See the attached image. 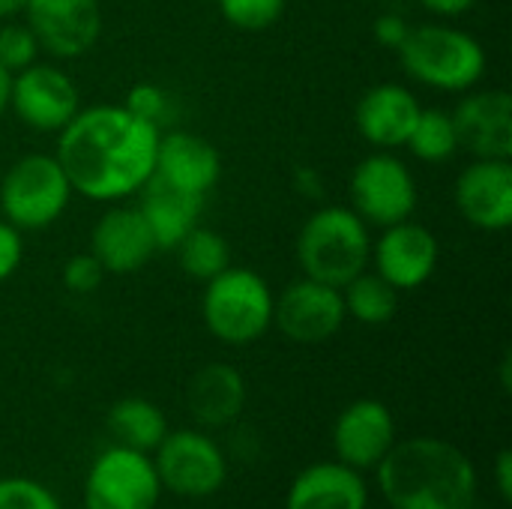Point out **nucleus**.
I'll list each match as a JSON object with an SVG mask.
<instances>
[{
  "label": "nucleus",
  "instance_id": "423d86ee",
  "mask_svg": "<svg viewBox=\"0 0 512 509\" xmlns=\"http://www.w3.org/2000/svg\"><path fill=\"white\" fill-rule=\"evenodd\" d=\"M72 195L75 189L54 153H27L0 180V213L18 231H42L66 213Z\"/></svg>",
  "mask_w": 512,
  "mask_h": 509
},
{
  "label": "nucleus",
  "instance_id": "4468645a",
  "mask_svg": "<svg viewBox=\"0 0 512 509\" xmlns=\"http://www.w3.org/2000/svg\"><path fill=\"white\" fill-rule=\"evenodd\" d=\"M375 273L384 276L396 291H417L423 288L441 261L438 237L420 222H396L387 225L378 243H372Z\"/></svg>",
  "mask_w": 512,
  "mask_h": 509
},
{
  "label": "nucleus",
  "instance_id": "9b49d317",
  "mask_svg": "<svg viewBox=\"0 0 512 509\" xmlns=\"http://www.w3.org/2000/svg\"><path fill=\"white\" fill-rule=\"evenodd\" d=\"M9 108L36 132H60L81 111V93L63 69L51 63H30L12 75Z\"/></svg>",
  "mask_w": 512,
  "mask_h": 509
},
{
  "label": "nucleus",
  "instance_id": "39448f33",
  "mask_svg": "<svg viewBox=\"0 0 512 509\" xmlns=\"http://www.w3.org/2000/svg\"><path fill=\"white\" fill-rule=\"evenodd\" d=\"M201 318L213 339L231 348L258 342L273 327V291L267 279L249 267H225L204 282Z\"/></svg>",
  "mask_w": 512,
  "mask_h": 509
},
{
  "label": "nucleus",
  "instance_id": "dca6fc26",
  "mask_svg": "<svg viewBox=\"0 0 512 509\" xmlns=\"http://www.w3.org/2000/svg\"><path fill=\"white\" fill-rule=\"evenodd\" d=\"M450 114L459 150H468L474 159H512V96L507 90H465V99Z\"/></svg>",
  "mask_w": 512,
  "mask_h": 509
},
{
  "label": "nucleus",
  "instance_id": "0eeeda50",
  "mask_svg": "<svg viewBox=\"0 0 512 509\" xmlns=\"http://www.w3.org/2000/svg\"><path fill=\"white\" fill-rule=\"evenodd\" d=\"M162 483L150 453L111 444L96 453L84 474V509H159Z\"/></svg>",
  "mask_w": 512,
  "mask_h": 509
},
{
  "label": "nucleus",
  "instance_id": "c85d7f7f",
  "mask_svg": "<svg viewBox=\"0 0 512 509\" xmlns=\"http://www.w3.org/2000/svg\"><path fill=\"white\" fill-rule=\"evenodd\" d=\"M0 509H63V504L39 480L0 477Z\"/></svg>",
  "mask_w": 512,
  "mask_h": 509
},
{
  "label": "nucleus",
  "instance_id": "412c9836",
  "mask_svg": "<svg viewBox=\"0 0 512 509\" xmlns=\"http://www.w3.org/2000/svg\"><path fill=\"white\" fill-rule=\"evenodd\" d=\"M249 390L231 363H207L201 366L186 390V405L198 429H225L246 408Z\"/></svg>",
  "mask_w": 512,
  "mask_h": 509
},
{
  "label": "nucleus",
  "instance_id": "4be33fe9",
  "mask_svg": "<svg viewBox=\"0 0 512 509\" xmlns=\"http://www.w3.org/2000/svg\"><path fill=\"white\" fill-rule=\"evenodd\" d=\"M141 216L156 240L159 252H174L177 243L198 225V216L204 210V198L183 192L165 180H159L156 174H150V180L141 186Z\"/></svg>",
  "mask_w": 512,
  "mask_h": 509
},
{
  "label": "nucleus",
  "instance_id": "5701e85b",
  "mask_svg": "<svg viewBox=\"0 0 512 509\" xmlns=\"http://www.w3.org/2000/svg\"><path fill=\"white\" fill-rule=\"evenodd\" d=\"M108 432H111L114 444H123V447H132L141 453H153L162 444V438L168 435V420L156 402H150L144 396H126L111 405Z\"/></svg>",
  "mask_w": 512,
  "mask_h": 509
},
{
  "label": "nucleus",
  "instance_id": "393cba45",
  "mask_svg": "<svg viewBox=\"0 0 512 509\" xmlns=\"http://www.w3.org/2000/svg\"><path fill=\"white\" fill-rule=\"evenodd\" d=\"M180 255V267L189 279L198 282H210L213 276H219L225 267H231V246L228 240L204 225H195L174 249Z\"/></svg>",
  "mask_w": 512,
  "mask_h": 509
},
{
  "label": "nucleus",
  "instance_id": "20e7f679",
  "mask_svg": "<svg viewBox=\"0 0 512 509\" xmlns=\"http://www.w3.org/2000/svg\"><path fill=\"white\" fill-rule=\"evenodd\" d=\"M396 54L414 81L444 93H465L477 87L486 72L483 45L471 33L450 24L411 27Z\"/></svg>",
  "mask_w": 512,
  "mask_h": 509
},
{
  "label": "nucleus",
  "instance_id": "2eb2a0df",
  "mask_svg": "<svg viewBox=\"0 0 512 509\" xmlns=\"http://www.w3.org/2000/svg\"><path fill=\"white\" fill-rule=\"evenodd\" d=\"M459 216L480 231H507L512 225V162L474 159L453 189Z\"/></svg>",
  "mask_w": 512,
  "mask_h": 509
},
{
  "label": "nucleus",
  "instance_id": "a211bd4d",
  "mask_svg": "<svg viewBox=\"0 0 512 509\" xmlns=\"http://www.w3.org/2000/svg\"><path fill=\"white\" fill-rule=\"evenodd\" d=\"M417 117H420L417 96L393 81L369 87L354 108L357 132L363 135V141H369L378 150L405 147Z\"/></svg>",
  "mask_w": 512,
  "mask_h": 509
},
{
  "label": "nucleus",
  "instance_id": "f8f14e48",
  "mask_svg": "<svg viewBox=\"0 0 512 509\" xmlns=\"http://www.w3.org/2000/svg\"><path fill=\"white\" fill-rule=\"evenodd\" d=\"M330 441L336 462L372 474L399 441L396 417L381 399H357L339 411Z\"/></svg>",
  "mask_w": 512,
  "mask_h": 509
},
{
  "label": "nucleus",
  "instance_id": "f03ea898",
  "mask_svg": "<svg viewBox=\"0 0 512 509\" xmlns=\"http://www.w3.org/2000/svg\"><path fill=\"white\" fill-rule=\"evenodd\" d=\"M372 474L390 509H477V465L453 441L435 435L396 441Z\"/></svg>",
  "mask_w": 512,
  "mask_h": 509
},
{
  "label": "nucleus",
  "instance_id": "f3484780",
  "mask_svg": "<svg viewBox=\"0 0 512 509\" xmlns=\"http://www.w3.org/2000/svg\"><path fill=\"white\" fill-rule=\"evenodd\" d=\"M90 252L105 273H138L159 249L138 207H111L99 216L90 234Z\"/></svg>",
  "mask_w": 512,
  "mask_h": 509
},
{
  "label": "nucleus",
  "instance_id": "a878e982",
  "mask_svg": "<svg viewBox=\"0 0 512 509\" xmlns=\"http://www.w3.org/2000/svg\"><path fill=\"white\" fill-rule=\"evenodd\" d=\"M405 147L420 162H447L459 153V135L453 126V114L441 108H420V117L405 141Z\"/></svg>",
  "mask_w": 512,
  "mask_h": 509
},
{
  "label": "nucleus",
  "instance_id": "bb28decb",
  "mask_svg": "<svg viewBox=\"0 0 512 509\" xmlns=\"http://www.w3.org/2000/svg\"><path fill=\"white\" fill-rule=\"evenodd\" d=\"M216 3L231 27L246 33H261L282 18L288 0H216Z\"/></svg>",
  "mask_w": 512,
  "mask_h": 509
},
{
  "label": "nucleus",
  "instance_id": "2f4dec72",
  "mask_svg": "<svg viewBox=\"0 0 512 509\" xmlns=\"http://www.w3.org/2000/svg\"><path fill=\"white\" fill-rule=\"evenodd\" d=\"M21 258H24L21 231L6 219H0V282H6L21 267Z\"/></svg>",
  "mask_w": 512,
  "mask_h": 509
},
{
  "label": "nucleus",
  "instance_id": "7ed1b4c3",
  "mask_svg": "<svg viewBox=\"0 0 512 509\" xmlns=\"http://www.w3.org/2000/svg\"><path fill=\"white\" fill-rule=\"evenodd\" d=\"M297 261L303 276L345 288L372 261L369 225L351 207H321L300 228Z\"/></svg>",
  "mask_w": 512,
  "mask_h": 509
},
{
  "label": "nucleus",
  "instance_id": "c756f323",
  "mask_svg": "<svg viewBox=\"0 0 512 509\" xmlns=\"http://www.w3.org/2000/svg\"><path fill=\"white\" fill-rule=\"evenodd\" d=\"M39 42L33 36V30L27 24H3L0 27V66L6 72H21L27 69L30 63H36L39 57Z\"/></svg>",
  "mask_w": 512,
  "mask_h": 509
},
{
  "label": "nucleus",
  "instance_id": "ddd939ff",
  "mask_svg": "<svg viewBox=\"0 0 512 509\" xmlns=\"http://www.w3.org/2000/svg\"><path fill=\"white\" fill-rule=\"evenodd\" d=\"M24 18L39 48L60 60L87 54L102 33L99 0H27Z\"/></svg>",
  "mask_w": 512,
  "mask_h": 509
},
{
  "label": "nucleus",
  "instance_id": "473e14b6",
  "mask_svg": "<svg viewBox=\"0 0 512 509\" xmlns=\"http://www.w3.org/2000/svg\"><path fill=\"white\" fill-rule=\"evenodd\" d=\"M372 33H375L378 45H384V48H390V51H399L402 42H405L408 33H411V24H408L405 15H399V12H384V15L375 18Z\"/></svg>",
  "mask_w": 512,
  "mask_h": 509
},
{
  "label": "nucleus",
  "instance_id": "1a4fd4ad",
  "mask_svg": "<svg viewBox=\"0 0 512 509\" xmlns=\"http://www.w3.org/2000/svg\"><path fill=\"white\" fill-rule=\"evenodd\" d=\"M351 210L366 225H396L417 210V180L393 150L369 153L351 174Z\"/></svg>",
  "mask_w": 512,
  "mask_h": 509
},
{
  "label": "nucleus",
  "instance_id": "cd10ccee",
  "mask_svg": "<svg viewBox=\"0 0 512 509\" xmlns=\"http://www.w3.org/2000/svg\"><path fill=\"white\" fill-rule=\"evenodd\" d=\"M123 105H126L135 117H141V120H147V123H153V126H159V129H162L165 123H171V117H174V111H177L174 96H171L165 87L153 84V81H138V84H132L129 93H126V99H123Z\"/></svg>",
  "mask_w": 512,
  "mask_h": 509
},
{
  "label": "nucleus",
  "instance_id": "f257e3e1",
  "mask_svg": "<svg viewBox=\"0 0 512 509\" xmlns=\"http://www.w3.org/2000/svg\"><path fill=\"white\" fill-rule=\"evenodd\" d=\"M159 138L162 129L126 105H90L57 132L54 156L78 195L114 204L150 180Z\"/></svg>",
  "mask_w": 512,
  "mask_h": 509
},
{
  "label": "nucleus",
  "instance_id": "6e6552de",
  "mask_svg": "<svg viewBox=\"0 0 512 509\" xmlns=\"http://www.w3.org/2000/svg\"><path fill=\"white\" fill-rule=\"evenodd\" d=\"M165 492L183 501L213 498L228 480V456L207 429H177L150 453Z\"/></svg>",
  "mask_w": 512,
  "mask_h": 509
},
{
  "label": "nucleus",
  "instance_id": "b1692460",
  "mask_svg": "<svg viewBox=\"0 0 512 509\" xmlns=\"http://www.w3.org/2000/svg\"><path fill=\"white\" fill-rule=\"evenodd\" d=\"M342 300H345V312L348 318L366 324V327H381L387 321H393L396 309H399V291L378 273H357L345 288H342Z\"/></svg>",
  "mask_w": 512,
  "mask_h": 509
},
{
  "label": "nucleus",
  "instance_id": "c9c22d12",
  "mask_svg": "<svg viewBox=\"0 0 512 509\" xmlns=\"http://www.w3.org/2000/svg\"><path fill=\"white\" fill-rule=\"evenodd\" d=\"M9 90H12V72L0 66V114L9 108Z\"/></svg>",
  "mask_w": 512,
  "mask_h": 509
},
{
  "label": "nucleus",
  "instance_id": "72a5a7b5",
  "mask_svg": "<svg viewBox=\"0 0 512 509\" xmlns=\"http://www.w3.org/2000/svg\"><path fill=\"white\" fill-rule=\"evenodd\" d=\"M492 477H495V489H498L501 501H512V453L510 450H501V453H498L495 468H492Z\"/></svg>",
  "mask_w": 512,
  "mask_h": 509
},
{
  "label": "nucleus",
  "instance_id": "6ab92c4d",
  "mask_svg": "<svg viewBox=\"0 0 512 509\" xmlns=\"http://www.w3.org/2000/svg\"><path fill=\"white\" fill-rule=\"evenodd\" d=\"M285 509H369L366 474L336 459L312 462L291 480Z\"/></svg>",
  "mask_w": 512,
  "mask_h": 509
},
{
  "label": "nucleus",
  "instance_id": "f704fd0d",
  "mask_svg": "<svg viewBox=\"0 0 512 509\" xmlns=\"http://www.w3.org/2000/svg\"><path fill=\"white\" fill-rule=\"evenodd\" d=\"M417 3H420L423 9H429V12L441 15V18H456V15L471 12L477 0H417Z\"/></svg>",
  "mask_w": 512,
  "mask_h": 509
},
{
  "label": "nucleus",
  "instance_id": "e433bc0d",
  "mask_svg": "<svg viewBox=\"0 0 512 509\" xmlns=\"http://www.w3.org/2000/svg\"><path fill=\"white\" fill-rule=\"evenodd\" d=\"M27 6V0H0V18H15L21 15Z\"/></svg>",
  "mask_w": 512,
  "mask_h": 509
},
{
  "label": "nucleus",
  "instance_id": "7c9ffc66",
  "mask_svg": "<svg viewBox=\"0 0 512 509\" xmlns=\"http://www.w3.org/2000/svg\"><path fill=\"white\" fill-rule=\"evenodd\" d=\"M105 276H108V273L102 270V264L96 261L93 252H78V255H72V258L63 264V285H66L72 294H93V291L102 285Z\"/></svg>",
  "mask_w": 512,
  "mask_h": 509
},
{
  "label": "nucleus",
  "instance_id": "aec40b11",
  "mask_svg": "<svg viewBox=\"0 0 512 509\" xmlns=\"http://www.w3.org/2000/svg\"><path fill=\"white\" fill-rule=\"evenodd\" d=\"M153 174L183 192L207 198V192L219 183L222 156L207 138L195 132H168L159 138Z\"/></svg>",
  "mask_w": 512,
  "mask_h": 509
},
{
  "label": "nucleus",
  "instance_id": "9d476101",
  "mask_svg": "<svg viewBox=\"0 0 512 509\" xmlns=\"http://www.w3.org/2000/svg\"><path fill=\"white\" fill-rule=\"evenodd\" d=\"M342 288L315 282L309 276L291 282L273 300V324L279 333L297 345H321L345 327Z\"/></svg>",
  "mask_w": 512,
  "mask_h": 509
}]
</instances>
